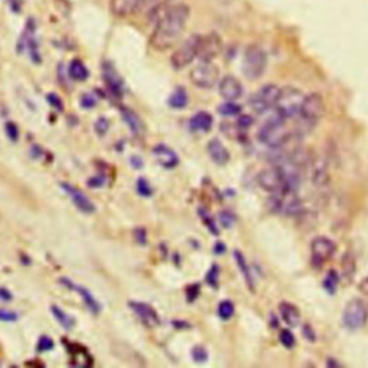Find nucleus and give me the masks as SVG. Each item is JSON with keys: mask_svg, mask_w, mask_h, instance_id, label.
<instances>
[{"mask_svg": "<svg viewBox=\"0 0 368 368\" xmlns=\"http://www.w3.org/2000/svg\"><path fill=\"white\" fill-rule=\"evenodd\" d=\"M189 17L190 7L187 4L178 3L171 6L167 15L156 25L150 45L156 50H167L173 48L184 33Z\"/></svg>", "mask_w": 368, "mask_h": 368, "instance_id": "f257e3e1", "label": "nucleus"}, {"mask_svg": "<svg viewBox=\"0 0 368 368\" xmlns=\"http://www.w3.org/2000/svg\"><path fill=\"white\" fill-rule=\"evenodd\" d=\"M288 129L285 127V120L276 114V111L273 112L272 117H269L266 120V123L263 124L257 132V138L262 144H265L269 148H281L288 141Z\"/></svg>", "mask_w": 368, "mask_h": 368, "instance_id": "f03ea898", "label": "nucleus"}, {"mask_svg": "<svg viewBox=\"0 0 368 368\" xmlns=\"http://www.w3.org/2000/svg\"><path fill=\"white\" fill-rule=\"evenodd\" d=\"M304 98H305V95L302 94V91L295 86L281 88V92H279V96H278V101H276V105L273 110L285 121L289 118H295L299 115Z\"/></svg>", "mask_w": 368, "mask_h": 368, "instance_id": "7ed1b4c3", "label": "nucleus"}, {"mask_svg": "<svg viewBox=\"0 0 368 368\" xmlns=\"http://www.w3.org/2000/svg\"><path fill=\"white\" fill-rule=\"evenodd\" d=\"M268 58L265 50L257 45L247 46L243 53V74L247 80H257L263 75L266 69Z\"/></svg>", "mask_w": 368, "mask_h": 368, "instance_id": "20e7f679", "label": "nucleus"}, {"mask_svg": "<svg viewBox=\"0 0 368 368\" xmlns=\"http://www.w3.org/2000/svg\"><path fill=\"white\" fill-rule=\"evenodd\" d=\"M202 38L203 35H192L173 52L170 61L174 69H183L189 66L196 58H199Z\"/></svg>", "mask_w": 368, "mask_h": 368, "instance_id": "39448f33", "label": "nucleus"}, {"mask_svg": "<svg viewBox=\"0 0 368 368\" xmlns=\"http://www.w3.org/2000/svg\"><path fill=\"white\" fill-rule=\"evenodd\" d=\"M279 92H281V88L273 83H268V85L262 86L250 96V99H249L250 108L256 114H265V112L271 111L276 105Z\"/></svg>", "mask_w": 368, "mask_h": 368, "instance_id": "423d86ee", "label": "nucleus"}, {"mask_svg": "<svg viewBox=\"0 0 368 368\" xmlns=\"http://www.w3.org/2000/svg\"><path fill=\"white\" fill-rule=\"evenodd\" d=\"M368 321L367 305L361 299H351L342 311V324L351 331L366 327Z\"/></svg>", "mask_w": 368, "mask_h": 368, "instance_id": "0eeeda50", "label": "nucleus"}, {"mask_svg": "<svg viewBox=\"0 0 368 368\" xmlns=\"http://www.w3.org/2000/svg\"><path fill=\"white\" fill-rule=\"evenodd\" d=\"M324 98L318 92H312L309 95H305L298 117L302 120V123L312 128V125H315L324 115Z\"/></svg>", "mask_w": 368, "mask_h": 368, "instance_id": "6e6552de", "label": "nucleus"}, {"mask_svg": "<svg viewBox=\"0 0 368 368\" xmlns=\"http://www.w3.org/2000/svg\"><path fill=\"white\" fill-rule=\"evenodd\" d=\"M192 82L202 89H210L220 81V71L213 62H202L190 72Z\"/></svg>", "mask_w": 368, "mask_h": 368, "instance_id": "1a4fd4ad", "label": "nucleus"}, {"mask_svg": "<svg viewBox=\"0 0 368 368\" xmlns=\"http://www.w3.org/2000/svg\"><path fill=\"white\" fill-rule=\"evenodd\" d=\"M336 245L327 236H317L311 242V262L314 266H321L332 257Z\"/></svg>", "mask_w": 368, "mask_h": 368, "instance_id": "9d476101", "label": "nucleus"}, {"mask_svg": "<svg viewBox=\"0 0 368 368\" xmlns=\"http://www.w3.org/2000/svg\"><path fill=\"white\" fill-rule=\"evenodd\" d=\"M257 183L263 190H266L268 193H272V194L287 189L285 183H284L282 173H281L278 164L262 170L257 176Z\"/></svg>", "mask_w": 368, "mask_h": 368, "instance_id": "9b49d317", "label": "nucleus"}, {"mask_svg": "<svg viewBox=\"0 0 368 368\" xmlns=\"http://www.w3.org/2000/svg\"><path fill=\"white\" fill-rule=\"evenodd\" d=\"M222 49H223V42L217 33L213 32V33L205 35L200 43L199 59L202 62H213V59L219 56Z\"/></svg>", "mask_w": 368, "mask_h": 368, "instance_id": "f8f14e48", "label": "nucleus"}, {"mask_svg": "<svg viewBox=\"0 0 368 368\" xmlns=\"http://www.w3.org/2000/svg\"><path fill=\"white\" fill-rule=\"evenodd\" d=\"M219 92L226 101H236L243 95V85L233 75H226L219 81Z\"/></svg>", "mask_w": 368, "mask_h": 368, "instance_id": "ddd939ff", "label": "nucleus"}, {"mask_svg": "<svg viewBox=\"0 0 368 368\" xmlns=\"http://www.w3.org/2000/svg\"><path fill=\"white\" fill-rule=\"evenodd\" d=\"M61 187L68 193L69 199L72 200V203L77 206V208L82 211V213H86V214H91L95 211V205L91 202L89 197L85 196V193L82 192L81 189L78 187H74L71 186L69 183H61Z\"/></svg>", "mask_w": 368, "mask_h": 368, "instance_id": "4468645a", "label": "nucleus"}, {"mask_svg": "<svg viewBox=\"0 0 368 368\" xmlns=\"http://www.w3.org/2000/svg\"><path fill=\"white\" fill-rule=\"evenodd\" d=\"M129 308L134 311V314L148 327H157L160 324V318L157 315V312L147 304H143V302H129L128 304Z\"/></svg>", "mask_w": 368, "mask_h": 368, "instance_id": "2eb2a0df", "label": "nucleus"}, {"mask_svg": "<svg viewBox=\"0 0 368 368\" xmlns=\"http://www.w3.org/2000/svg\"><path fill=\"white\" fill-rule=\"evenodd\" d=\"M153 154H154V157L159 161V164L163 165L164 168H174L180 163V159H178L177 153L165 144L156 145L153 148Z\"/></svg>", "mask_w": 368, "mask_h": 368, "instance_id": "dca6fc26", "label": "nucleus"}, {"mask_svg": "<svg viewBox=\"0 0 368 368\" xmlns=\"http://www.w3.org/2000/svg\"><path fill=\"white\" fill-rule=\"evenodd\" d=\"M62 285H65V287H68L69 289H74V290H77L80 295L82 296V299H83V302H85V305L91 309V312L92 314H99L101 312V305H99V302H98V299H95V296L86 289V288L80 287V285H75L74 282H71L69 279H66V278H64V279H61L59 281Z\"/></svg>", "mask_w": 368, "mask_h": 368, "instance_id": "f3484780", "label": "nucleus"}, {"mask_svg": "<svg viewBox=\"0 0 368 368\" xmlns=\"http://www.w3.org/2000/svg\"><path fill=\"white\" fill-rule=\"evenodd\" d=\"M207 153H208L210 159L216 164H219V165H224V164L229 163V160H230V154H229L227 148L217 138H213V140L208 141V144H207Z\"/></svg>", "mask_w": 368, "mask_h": 368, "instance_id": "a211bd4d", "label": "nucleus"}, {"mask_svg": "<svg viewBox=\"0 0 368 368\" xmlns=\"http://www.w3.org/2000/svg\"><path fill=\"white\" fill-rule=\"evenodd\" d=\"M279 312H281V317L284 320V322L289 325L290 328L299 327L301 324V312L299 309L290 304V302H282L279 304Z\"/></svg>", "mask_w": 368, "mask_h": 368, "instance_id": "6ab92c4d", "label": "nucleus"}, {"mask_svg": "<svg viewBox=\"0 0 368 368\" xmlns=\"http://www.w3.org/2000/svg\"><path fill=\"white\" fill-rule=\"evenodd\" d=\"M213 127V117L207 111H199L190 120V128L196 132H208Z\"/></svg>", "mask_w": 368, "mask_h": 368, "instance_id": "aec40b11", "label": "nucleus"}, {"mask_svg": "<svg viewBox=\"0 0 368 368\" xmlns=\"http://www.w3.org/2000/svg\"><path fill=\"white\" fill-rule=\"evenodd\" d=\"M110 10L117 17H125L135 10V0H111Z\"/></svg>", "mask_w": 368, "mask_h": 368, "instance_id": "412c9836", "label": "nucleus"}, {"mask_svg": "<svg viewBox=\"0 0 368 368\" xmlns=\"http://www.w3.org/2000/svg\"><path fill=\"white\" fill-rule=\"evenodd\" d=\"M121 114H123V118L124 121H125V124H127L128 128L131 129V132L135 134V135H140V134L143 132V129H144V124L141 121V118H140L134 111H131V110H128V108H123Z\"/></svg>", "mask_w": 368, "mask_h": 368, "instance_id": "4be33fe9", "label": "nucleus"}, {"mask_svg": "<svg viewBox=\"0 0 368 368\" xmlns=\"http://www.w3.org/2000/svg\"><path fill=\"white\" fill-rule=\"evenodd\" d=\"M187 102H189V95H187V91L180 86L177 88L168 98V105L174 110H183L187 107Z\"/></svg>", "mask_w": 368, "mask_h": 368, "instance_id": "5701e85b", "label": "nucleus"}, {"mask_svg": "<svg viewBox=\"0 0 368 368\" xmlns=\"http://www.w3.org/2000/svg\"><path fill=\"white\" fill-rule=\"evenodd\" d=\"M68 72H69V77H71L74 81H78V82L85 81V80L89 77V71H88V68L83 65V62L80 61V59H74V61L69 64V69H68Z\"/></svg>", "mask_w": 368, "mask_h": 368, "instance_id": "b1692460", "label": "nucleus"}, {"mask_svg": "<svg viewBox=\"0 0 368 368\" xmlns=\"http://www.w3.org/2000/svg\"><path fill=\"white\" fill-rule=\"evenodd\" d=\"M235 259H236V263H238V266H239V269H240V272H242V275H243V278H245L247 287L250 288V290H253V289H255L253 278H252V275H250V269H249V265H247V262H246L243 253L239 252V250H236V252H235Z\"/></svg>", "mask_w": 368, "mask_h": 368, "instance_id": "393cba45", "label": "nucleus"}, {"mask_svg": "<svg viewBox=\"0 0 368 368\" xmlns=\"http://www.w3.org/2000/svg\"><path fill=\"white\" fill-rule=\"evenodd\" d=\"M104 75H105V81L108 83V86L111 88V91L117 95H121L123 94V81L117 75V72L112 71L111 68H107Z\"/></svg>", "mask_w": 368, "mask_h": 368, "instance_id": "a878e982", "label": "nucleus"}, {"mask_svg": "<svg viewBox=\"0 0 368 368\" xmlns=\"http://www.w3.org/2000/svg\"><path fill=\"white\" fill-rule=\"evenodd\" d=\"M50 311H52V314L55 315V318L58 320V322H59L62 327L65 328V329H71V328L74 327V324H75L74 318H72V317H69V315H68L65 311H62L59 306L52 305V306H50Z\"/></svg>", "mask_w": 368, "mask_h": 368, "instance_id": "bb28decb", "label": "nucleus"}, {"mask_svg": "<svg viewBox=\"0 0 368 368\" xmlns=\"http://www.w3.org/2000/svg\"><path fill=\"white\" fill-rule=\"evenodd\" d=\"M217 111L223 117H236V115H240L242 107L239 104H236L235 101H226L217 108Z\"/></svg>", "mask_w": 368, "mask_h": 368, "instance_id": "cd10ccee", "label": "nucleus"}, {"mask_svg": "<svg viewBox=\"0 0 368 368\" xmlns=\"http://www.w3.org/2000/svg\"><path fill=\"white\" fill-rule=\"evenodd\" d=\"M354 272H355V260H354V256L351 255V252H348L342 257V276L351 279Z\"/></svg>", "mask_w": 368, "mask_h": 368, "instance_id": "c85d7f7f", "label": "nucleus"}, {"mask_svg": "<svg viewBox=\"0 0 368 368\" xmlns=\"http://www.w3.org/2000/svg\"><path fill=\"white\" fill-rule=\"evenodd\" d=\"M217 314L222 320H230L235 314V305L230 301H222L217 308Z\"/></svg>", "mask_w": 368, "mask_h": 368, "instance_id": "c756f323", "label": "nucleus"}, {"mask_svg": "<svg viewBox=\"0 0 368 368\" xmlns=\"http://www.w3.org/2000/svg\"><path fill=\"white\" fill-rule=\"evenodd\" d=\"M137 192H138V194L143 196V197H151L154 190H153V187H151V184L148 183L147 178L140 177V178L137 180Z\"/></svg>", "mask_w": 368, "mask_h": 368, "instance_id": "7c9ffc66", "label": "nucleus"}, {"mask_svg": "<svg viewBox=\"0 0 368 368\" xmlns=\"http://www.w3.org/2000/svg\"><path fill=\"white\" fill-rule=\"evenodd\" d=\"M338 282H339V276L335 271H329L324 279V288L327 289L329 293L335 292L336 290V287H338Z\"/></svg>", "mask_w": 368, "mask_h": 368, "instance_id": "2f4dec72", "label": "nucleus"}, {"mask_svg": "<svg viewBox=\"0 0 368 368\" xmlns=\"http://www.w3.org/2000/svg\"><path fill=\"white\" fill-rule=\"evenodd\" d=\"M157 3H159V0H135V10H134V13L150 12Z\"/></svg>", "mask_w": 368, "mask_h": 368, "instance_id": "473e14b6", "label": "nucleus"}, {"mask_svg": "<svg viewBox=\"0 0 368 368\" xmlns=\"http://www.w3.org/2000/svg\"><path fill=\"white\" fill-rule=\"evenodd\" d=\"M192 358L196 361V363H205L208 358V352L206 351L205 347L202 345H197L192 350Z\"/></svg>", "mask_w": 368, "mask_h": 368, "instance_id": "72a5a7b5", "label": "nucleus"}, {"mask_svg": "<svg viewBox=\"0 0 368 368\" xmlns=\"http://www.w3.org/2000/svg\"><path fill=\"white\" fill-rule=\"evenodd\" d=\"M4 132H6V135H7V138L10 141H13V143L17 141V138H19V128H17L16 124L12 123V121L4 124Z\"/></svg>", "mask_w": 368, "mask_h": 368, "instance_id": "f704fd0d", "label": "nucleus"}, {"mask_svg": "<svg viewBox=\"0 0 368 368\" xmlns=\"http://www.w3.org/2000/svg\"><path fill=\"white\" fill-rule=\"evenodd\" d=\"M279 341H281V344H282L284 347H287V348H292V347L295 345V342H296L295 335H293L290 331H288V329H284V331L281 332Z\"/></svg>", "mask_w": 368, "mask_h": 368, "instance_id": "c9c22d12", "label": "nucleus"}, {"mask_svg": "<svg viewBox=\"0 0 368 368\" xmlns=\"http://www.w3.org/2000/svg\"><path fill=\"white\" fill-rule=\"evenodd\" d=\"M95 132L98 134V135H105L107 134V131H108V128H110V121L105 118V117H99L96 121H95Z\"/></svg>", "mask_w": 368, "mask_h": 368, "instance_id": "e433bc0d", "label": "nucleus"}, {"mask_svg": "<svg viewBox=\"0 0 368 368\" xmlns=\"http://www.w3.org/2000/svg\"><path fill=\"white\" fill-rule=\"evenodd\" d=\"M206 281L208 285H211L213 288L217 287V281H219V268L216 265L211 266V269L208 271L207 276H206Z\"/></svg>", "mask_w": 368, "mask_h": 368, "instance_id": "4c0bfd02", "label": "nucleus"}, {"mask_svg": "<svg viewBox=\"0 0 368 368\" xmlns=\"http://www.w3.org/2000/svg\"><path fill=\"white\" fill-rule=\"evenodd\" d=\"M17 320V314L9 309H0V321L3 322H15Z\"/></svg>", "mask_w": 368, "mask_h": 368, "instance_id": "58836bf2", "label": "nucleus"}, {"mask_svg": "<svg viewBox=\"0 0 368 368\" xmlns=\"http://www.w3.org/2000/svg\"><path fill=\"white\" fill-rule=\"evenodd\" d=\"M219 217H220V222L224 227H230L235 223V216L230 211H222Z\"/></svg>", "mask_w": 368, "mask_h": 368, "instance_id": "ea45409f", "label": "nucleus"}, {"mask_svg": "<svg viewBox=\"0 0 368 368\" xmlns=\"http://www.w3.org/2000/svg\"><path fill=\"white\" fill-rule=\"evenodd\" d=\"M53 347H55V344H53V341L49 338V336H41V339H39V345H38V348L41 350V351H50V350H53Z\"/></svg>", "mask_w": 368, "mask_h": 368, "instance_id": "a19ab883", "label": "nucleus"}, {"mask_svg": "<svg viewBox=\"0 0 368 368\" xmlns=\"http://www.w3.org/2000/svg\"><path fill=\"white\" fill-rule=\"evenodd\" d=\"M134 238H135V240L140 245H145L147 243V232H145V229L144 227H137L134 230Z\"/></svg>", "mask_w": 368, "mask_h": 368, "instance_id": "79ce46f5", "label": "nucleus"}, {"mask_svg": "<svg viewBox=\"0 0 368 368\" xmlns=\"http://www.w3.org/2000/svg\"><path fill=\"white\" fill-rule=\"evenodd\" d=\"M96 104L95 98L91 94H83L81 96V107L82 108H94Z\"/></svg>", "mask_w": 368, "mask_h": 368, "instance_id": "37998d69", "label": "nucleus"}, {"mask_svg": "<svg viewBox=\"0 0 368 368\" xmlns=\"http://www.w3.org/2000/svg\"><path fill=\"white\" fill-rule=\"evenodd\" d=\"M48 101L52 107H55L56 110H64V104H62V99L56 95V94H49L48 95Z\"/></svg>", "mask_w": 368, "mask_h": 368, "instance_id": "c03bdc74", "label": "nucleus"}, {"mask_svg": "<svg viewBox=\"0 0 368 368\" xmlns=\"http://www.w3.org/2000/svg\"><path fill=\"white\" fill-rule=\"evenodd\" d=\"M252 124H253V118H252L250 115H239L238 127H239L240 129H246V128H249Z\"/></svg>", "mask_w": 368, "mask_h": 368, "instance_id": "a18cd8bd", "label": "nucleus"}, {"mask_svg": "<svg viewBox=\"0 0 368 368\" xmlns=\"http://www.w3.org/2000/svg\"><path fill=\"white\" fill-rule=\"evenodd\" d=\"M105 183V178L102 177V176H95V177H92V178H89V181H88V184H89V187H101L102 184Z\"/></svg>", "mask_w": 368, "mask_h": 368, "instance_id": "49530a36", "label": "nucleus"}, {"mask_svg": "<svg viewBox=\"0 0 368 368\" xmlns=\"http://www.w3.org/2000/svg\"><path fill=\"white\" fill-rule=\"evenodd\" d=\"M199 295V285H193V287H189L187 289V298L189 301H194Z\"/></svg>", "mask_w": 368, "mask_h": 368, "instance_id": "de8ad7c7", "label": "nucleus"}, {"mask_svg": "<svg viewBox=\"0 0 368 368\" xmlns=\"http://www.w3.org/2000/svg\"><path fill=\"white\" fill-rule=\"evenodd\" d=\"M0 299L1 301H12V293L6 288H0Z\"/></svg>", "mask_w": 368, "mask_h": 368, "instance_id": "09e8293b", "label": "nucleus"}, {"mask_svg": "<svg viewBox=\"0 0 368 368\" xmlns=\"http://www.w3.org/2000/svg\"><path fill=\"white\" fill-rule=\"evenodd\" d=\"M131 164H132V167H135V168H141V167L144 165V163L141 161V159L137 157V156L131 157Z\"/></svg>", "mask_w": 368, "mask_h": 368, "instance_id": "8fccbe9b", "label": "nucleus"}, {"mask_svg": "<svg viewBox=\"0 0 368 368\" xmlns=\"http://www.w3.org/2000/svg\"><path fill=\"white\" fill-rule=\"evenodd\" d=\"M360 290L368 296V278H366L364 281H361V284H360Z\"/></svg>", "mask_w": 368, "mask_h": 368, "instance_id": "3c124183", "label": "nucleus"}, {"mask_svg": "<svg viewBox=\"0 0 368 368\" xmlns=\"http://www.w3.org/2000/svg\"><path fill=\"white\" fill-rule=\"evenodd\" d=\"M214 250H216V253H217V255H222V252H224V250H226V247L222 245V243H217V245L214 246Z\"/></svg>", "mask_w": 368, "mask_h": 368, "instance_id": "603ef678", "label": "nucleus"}, {"mask_svg": "<svg viewBox=\"0 0 368 368\" xmlns=\"http://www.w3.org/2000/svg\"><path fill=\"white\" fill-rule=\"evenodd\" d=\"M328 366H329V367H331V366H338V363H336V361H332V360H329V361H328Z\"/></svg>", "mask_w": 368, "mask_h": 368, "instance_id": "864d4df0", "label": "nucleus"}]
</instances>
